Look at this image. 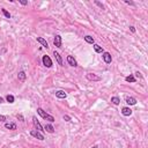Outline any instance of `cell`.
<instances>
[{
  "instance_id": "27",
  "label": "cell",
  "mask_w": 148,
  "mask_h": 148,
  "mask_svg": "<svg viewBox=\"0 0 148 148\" xmlns=\"http://www.w3.org/2000/svg\"><path fill=\"white\" fill-rule=\"evenodd\" d=\"M17 119H20V120H21V121H23L24 120V118H23V116H22V115H17Z\"/></svg>"
},
{
  "instance_id": "12",
  "label": "cell",
  "mask_w": 148,
  "mask_h": 148,
  "mask_svg": "<svg viewBox=\"0 0 148 148\" xmlns=\"http://www.w3.org/2000/svg\"><path fill=\"white\" fill-rule=\"evenodd\" d=\"M56 96L58 97V98H66L67 94H66L64 90H58V92H56Z\"/></svg>"
},
{
  "instance_id": "25",
  "label": "cell",
  "mask_w": 148,
  "mask_h": 148,
  "mask_svg": "<svg viewBox=\"0 0 148 148\" xmlns=\"http://www.w3.org/2000/svg\"><path fill=\"white\" fill-rule=\"evenodd\" d=\"M95 4H96V5H97V6H100V7H101V8H102V9H103V8H104V6H103V5H102V4H101V3H98V1H96V0H95Z\"/></svg>"
},
{
  "instance_id": "21",
  "label": "cell",
  "mask_w": 148,
  "mask_h": 148,
  "mask_svg": "<svg viewBox=\"0 0 148 148\" xmlns=\"http://www.w3.org/2000/svg\"><path fill=\"white\" fill-rule=\"evenodd\" d=\"M6 100H7L8 103H14V96L13 95H7V97H6Z\"/></svg>"
},
{
  "instance_id": "24",
  "label": "cell",
  "mask_w": 148,
  "mask_h": 148,
  "mask_svg": "<svg viewBox=\"0 0 148 148\" xmlns=\"http://www.w3.org/2000/svg\"><path fill=\"white\" fill-rule=\"evenodd\" d=\"M63 118H64V120H66V121H70V120H71V117L67 116V115H65V116H64Z\"/></svg>"
},
{
  "instance_id": "8",
  "label": "cell",
  "mask_w": 148,
  "mask_h": 148,
  "mask_svg": "<svg viewBox=\"0 0 148 148\" xmlns=\"http://www.w3.org/2000/svg\"><path fill=\"white\" fill-rule=\"evenodd\" d=\"M121 115H123V116L129 117V116H131V115H132V110L130 109L129 107H125V108L121 109Z\"/></svg>"
},
{
  "instance_id": "15",
  "label": "cell",
  "mask_w": 148,
  "mask_h": 148,
  "mask_svg": "<svg viewBox=\"0 0 148 148\" xmlns=\"http://www.w3.org/2000/svg\"><path fill=\"white\" fill-rule=\"evenodd\" d=\"M5 129H7V130H16V125H15L14 123H6Z\"/></svg>"
},
{
  "instance_id": "1",
  "label": "cell",
  "mask_w": 148,
  "mask_h": 148,
  "mask_svg": "<svg viewBox=\"0 0 148 148\" xmlns=\"http://www.w3.org/2000/svg\"><path fill=\"white\" fill-rule=\"evenodd\" d=\"M37 113H38L39 116L42 117V118L45 119V120H49L50 123H53V121H54V117L51 116V115L46 113V112L44 111V110L42 109V108H37Z\"/></svg>"
},
{
  "instance_id": "20",
  "label": "cell",
  "mask_w": 148,
  "mask_h": 148,
  "mask_svg": "<svg viewBox=\"0 0 148 148\" xmlns=\"http://www.w3.org/2000/svg\"><path fill=\"white\" fill-rule=\"evenodd\" d=\"M125 80L127 81V82H132V83H134L135 82V78H134L133 75H129V76H126V78H125Z\"/></svg>"
},
{
  "instance_id": "26",
  "label": "cell",
  "mask_w": 148,
  "mask_h": 148,
  "mask_svg": "<svg viewBox=\"0 0 148 148\" xmlns=\"http://www.w3.org/2000/svg\"><path fill=\"white\" fill-rule=\"evenodd\" d=\"M6 120V116L4 115H0V121H5Z\"/></svg>"
},
{
  "instance_id": "32",
  "label": "cell",
  "mask_w": 148,
  "mask_h": 148,
  "mask_svg": "<svg viewBox=\"0 0 148 148\" xmlns=\"http://www.w3.org/2000/svg\"><path fill=\"white\" fill-rule=\"evenodd\" d=\"M92 148H98V146H93Z\"/></svg>"
},
{
  "instance_id": "13",
  "label": "cell",
  "mask_w": 148,
  "mask_h": 148,
  "mask_svg": "<svg viewBox=\"0 0 148 148\" xmlns=\"http://www.w3.org/2000/svg\"><path fill=\"white\" fill-rule=\"evenodd\" d=\"M37 42H38V43H41L42 44V45H43L44 46V48H46V49H48L49 48V44H48V42H46L45 41V39H44L43 38V37H37Z\"/></svg>"
},
{
  "instance_id": "18",
  "label": "cell",
  "mask_w": 148,
  "mask_h": 148,
  "mask_svg": "<svg viewBox=\"0 0 148 148\" xmlns=\"http://www.w3.org/2000/svg\"><path fill=\"white\" fill-rule=\"evenodd\" d=\"M85 41L87 42V43H89V44H95L94 38H93L92 36H89V35H87V36H85Z\"/></svg>"
},
{
  "instance_id": "9",
  "label": "cell",
  "mask_w": 148,
  "mask_h": 148,
  "mask_svg": "<svg viewBox=\"0 0 148 148\" xmlns=\"http://www.w3.org/2000/svg\"><path fill=\"white\" fill-rule=\"evenodd\" d=\"M67 63L70 64L72 67H76V66H78V63H76V60L73 58L72 56H68V57H67Z\"/></svg>"
},
{
  "instance_id": "31",
  "label": "cell",
  "mask_w": 148,
  "mask_h": 148,
  "mask_svg": "<svg viewBox=\"0 0 148 148\" xmlns=\"http://www.w3.org/2000/svg\"><path fill=\"white\" fill-rule=\"evenodd\" d=\"M3 102H4V98H3L1 96H0V103H3Z\"/></svg>"
},
{
  "instance_id": "30",
  "label": "cell",
  "mask_w": 148,
  "mask_h": 148,
  "mask_svg": "<svg viewBox=\"0 0 148 148\" xmlns=\"http://www.w3.org/2000/svg\"><path fill=\"white\" fill-rule=\"evenodd\" d=\"M135 75H136V78H141V75H140V73H139V72L135 73Z\"/></svg>"
},
{
  "instance_id": "7",
  "label": "cell",
  "mask_w": 148,
  "mask_h": 148,
  "mask_svg": "<svg viewBox=\"0 0 148 148\" xmlns=\"http://www.w3.org/2000/svg\"><path fill=\"white\" fill-rule=\"evenodd\" d=\"M102 58H103V60H104L105 64H110V63H111V60H112L111 54H110L109 52H103Z\"/></svg>"
},
{
  "instance_id": "29",
  "label": "cell",
  "mask_w": 148,
  "mask_h": 148,
  "mask_svg": "<svg viewBox=\"0 0 148 148\" xmlns=\"http://www.w3.org/2000/svg\"><path fill=\"white\" fill-rule=\"evenodd\" d=\"M130 30H131V32H135V28L134 27H130Z\"/></svg>"
},
{
  "instance_id": "2",
  "label": "cell",
  "mask_w": 148,
  "mask_h": 148,
  "mask_svg": "<svg viewBox=\"0 0 148 148\" xmlns=\"http://www.w3.org/2000/svg\"><path fill=\"white\" fill-rule=\"evenodd\" d=\"M30 134H31V136L38 139V140H44V139H45V138H44V135H43V133H42V132H39V131H37L36 129L31 130V131H30Z\"/></svg>"
},
{
  "instance_id": "19",
  "label": "cell",
  "mask_w": 148,
  "mask_h": 148,
  "mask_svg": "<svg viewBox=\"0 0 148 148\" xmlns=\"http://www.w3.org/2000/svg\"><path fill=\"white\" fill-rule=\"evenodd\" d=\"M111 102H112V104H115V105H118L119 103H120V100H119V97H117V96H113V97H111Z\"/></svg>"
},
{
  "instance_id": "3",
  "label": "cell",
  "mask_w": 148,
  "mask_h": 148,
  "mask_svg": "<svg viewBox=\"0 0 148 148\" xmlns=\"http://www.w3.org/2000/svg\"><path fill=\"white\" fill-rule=\"evenodd\" d=\"M42 61H43V65L45 66V67H48V68H50L52 66V60H51V58H50L49 56H43Z\"/></svg>"
},
{
  "instance_id": "23",
  "label": "cell",
  "mask_w": 148,
  "mask_h": 148,
  "mask_svg": "<svg viewBox=\"0 0 148 148\" xmlns=\"http://www.w3.org/2000/svg\"><path fill=\"white\" fill-rule=\"evenodd\" d=\"M19 1H20V4H21V5H23V6L28 5V1H26V0H19Z\"/></svg>"
},
{
  "instance_id": "14",
  "label": "cell",
  "mask_w": 148,
  "mask_h": 148,
  "mask_svg": "<svg viewBox=\"0 0 148 148\" xmlns=\"http://www.w3.org/2000/svg\"><path fill=\"white\" fill-rule=\"evenodd\" d=\"M126 103L129 105H135L136 104V100L134 97H126Z\"/></svg>"
},
{
  "instance_id": "16",
  "label": "cell",
  "mask_w": 148,
  "mask_h": 148,
  "mask_svg": "<svg viewBox=\"0 0 148 148\" xmlns=\"http://www.w3.org/2000/svg\"><path fill=\"white\" fill-rule=\"evenodd\" d=\"M94 50L97 52V53H103V52H104L103 51V48L100 46L98 44H94Z\"/></svg>"
},
{
  "instance_id": "5",
  "label": "cell",
  "mask_w": 148,
  "mask_h": 148,
  "mask_svg": "<svg viewBox=\"0 0 148 148\" xmlns=\"http://www.w3.org/2000/svg\"><path fill=\"white\" fill-rule=\"evenodd\" d=\"M86 78H87L89 81H100L101 80L100 76L96 75V74H94V73H88L87 75H86Z\"/></svg>"
},
{
  "instance_id": "28",
  "label": "cell",
  "mask_w": 148,
  "mask_h": 148,
  "mask_svg": "<svg viewBox=\"0 0 148 148\" xmlns=\"http://www.w3.org/2000/svg\"><path fill=\"white\" fill-rule=\"evenodd\" d=\"M125 4H127V5H131V6L134 5V3H132V1H129V0H125Z\"/></svg>"
},
{
  "instance_id": "11",
  "label": "cell",
  "mask_w": 148,
  "mask_h": 148,
  "mask_svg": "<svg viewBox=\"0 0 148 148\" xmlns=\"http://www.w3.org/2000/svg\"><path fill=\"white\" fill-rule=\"evenodd\" d=\"M53 56H54V58H56L57 63H58L59 65H63V58H61V56H60V54H59L58 52L53 51Z\"/></svg>"
},
{
  "instance_id": "17",
  "label": "cell",
  "mask_w": 148,
  "mask_h": 148,
  "mask_svg": "<svg viewBox=\"0 0 148 148\" xmlns=\"http://www.w3.org/2000/svg\"><path fill=\"white\" fill-rule=\"evenodd\" d=\"M45 131L49 132V133H53L54 129H53V126H52L51 124H46V125H45Z\"/></svg>"
},
{
  "instance_id": "22",
  "label": "cell",
  "mask_w": 148,
  "mask_h": 148,
  "mask_svg": "<svg viewBox=\"0 0 148 148\" xmlns=\"http://www.w3.org/2000/svg\"><path fill=\"white\" fill-rule=\"evenodd\" d=\"M1 12H3V14L5 15V16L7 17V19H10V14H9V13L7 12V10L5 9V8H3V9H1Z\"/></svg>"
},
{
  "instance_id": "4",
  "label": "cell",
  "mask_w": 148,
  "mask_h": 148,
  "mask_svg": "<svg viewBox=\"0 0 148 148\" xmlns=\"http://www.w3.org/2000/svg\"><path fill=\"white\" fill-rule=\"evenodd\" d=\"M32 123H34V125H35V129H36L37 131L42 132V133H43V132L45 131V130H43V127H42L41 123H39V121L37 120V118H36V117H32Z\"/></svg>"
},
{
  "instance_id": "10",
  "label": "cell",
  "mask_w": 148,
  "mask_h": 148,
  "mask_svg": "<svg viewBox=\"0 0 148 148\" xmlns=\"http://www.w3.org/2000/svg\"><path fill=\"white\" fill-rule=\"evenodd\" d=\"M26 78H27V74H26L23 71L17 74V79H19V81H21V82H24V81H26Z\"/></svg>"
},
{
  "instance_id": "6",
  "label": "cell",
  "mask_w": 148,
  "mask_h": 148,
  "mask_svg": "<svg viewBox=\"0 0 148 148\" xmlns=\"http://www.w3.org/2000/svg\"><path fill=\"white\" fill-rule=\"evenodd\" d=\"M61 43H63V39H61V36L59 35H56L53 39V44L56 48H61Z\"/></svg>"
}]
</instances>
